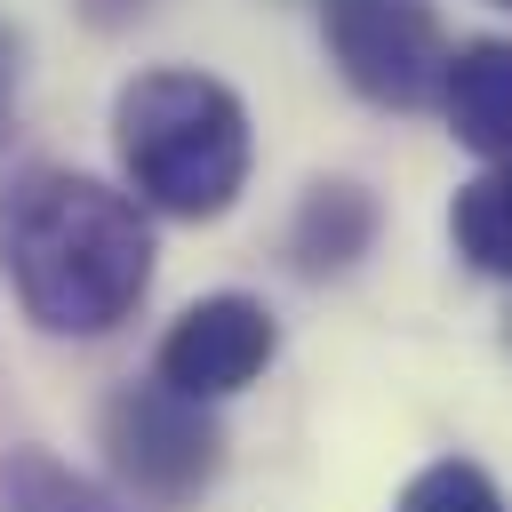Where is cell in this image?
Here are the masks:
<instances>
[{
  "label": "cell",
  "instance_id": "obj_1",
  "mask_svg": "<svg viewBox=\"0 0 512 512\" xmlns=\"http://www.w3.org/2000/svg\"><path fill=\"white\" fill-rule=\"evenodd\" d=\"M0 272L32 328L104 336L152 288L144 200L112 192L80 168H24L0 184Z\"/></svg>",
  "mask_w": 512,
  "mask_h": 512
},
{
  "label": "cell",
  "instance_id": "obj_2",
  "mask_svg": "<svg viewBox=\"0 0 512 512\" xmlns=\"http://www.w3.org/2000/svg\"><path fill=\"white\" fill-rule=\"evenodd\" d=\"M112 144L128 168V192L160 216H224L248 184V104L184 64L136 72L112 104Z\"/></svg>",
  "mask_w": 512,
  "mask_h": 512
},
{
  "label": "cell",
  "instance_id": "obj_3",
  "mask_svg": "<svg viewBox=\"0 0 512 512\" xmlns=\"http://www.w3.org/2000/svg\"><path fill=\"white\" fill-rule=\"evenodd\" d=\"M104 456H112V472H120L128 496H144V504H192L224 472V432H216L208 400L144 376V384H120L104 400Z\"/></svg>",
  "mask_w": 512,
  "mask_h": 512
},
{
  "label": "cell",
  "instance_id": "obj_4",
  "mask_svg": "<svg viewBox=\"0 0 512 512\" xmlns=\"http://www.w3.org/2000/svg\"><path fill=\"white\" fill-rule=\"evenodd\" d=\"M320 40L352 96H368L384 112L440 104L448 40H440L432 0H320Z\"/></svg>",
  "mask_w": 512,
  "mask_h": 512
},
{
  "label": "cell",
  "instance_id": "obj_5",
  "mask_svg": "<svg viewBox=\"0 0 512 512\" xmlns=\"http://www.w3.org/2000/svg\"><path fill=\"white\" fill-rule=\"evenodd\" d=\"M272 352H280L272 312H264L256 296L224 288V296H200V304H184V312L168 320L152 376L176 384V392H192V400H224V392L256 384V376L272 368Z\"/></svg>",
  "mask_w": 512,
  "mask_h": 512
},
{
  "label": "cell",
  "instance_id": "obj_6",
  "mask_svg": "<svg viewBox=\"0 0 512 512\" xmlns=\"http://www.w3.org/2000/svg\"><path fill=\"white\" fill-rule=\"evenodd\" d=\"M440 112L456 144L480 160H512V40H464L440 80Z\"/></svg>",
  "mask_w": 512,
  "mask_h": 512
},
{
  "label": "cell",
  "instance_id": "obj_7",
  "mask_svg": "<svg viewBox=\"0 0 512 512\" xmlns=\"http://www.w3.org/2000/svg\"><path fill=\"white\" fill-rule=\"evenodd\" d=\"M368 240H376V200L360 192V184H312L304 192V208H296V224H288V256H296V272H344V264H360L368 256Z\"/></svg>",
  "mask_w": 512,
  "mask_h": 512
},
{
  "label": "cell",
  "instance_id": "obj_8",
  "mask_svg": "<svg viewBox=\"0 0 512 512\" xmlns=\"http://www.w3.org/2000/svg\"><path fill=\"white\" fill-rule=\"evenodd\" d=\"M448 240L472 272L512 280V160H488L472 184H456L448 200Z\"/></svg>",
  "mask_w": 512,
  "mask_h": 512
},
{
  "label": "cell",
  "instance_id": "obj_9",
  "mask_svg": "<svg viewBox=\"0 0 512 512\" xmlns=\"http://www.w3.org/2000/svg\"><path fill=\"white\" fill-rule=\"evenodd\" d=\"M0 496H8V512H112L88 480H72L56 456H40V448H24V456H8L0 464Z\"/></svg>",
  "mask_w": 512,
  "mask_h": 512
},
{
  "label": "cell",
  "instance_id": "obj_10",
  "mask_svg": "<svg viewBox=\"0 0 512 512\" xmlns=\"http://www.w3.org/2000/svg\"><path fill=\"white\" fill-rule=\"evenodd\" d=\"M392 512H504V496H496V480H488L480 464L440 456V464H424V472L400 488Z\"/></svg>",
  "mask_w": 512,
  "mask_h": 512
},
{
  "label": "cell",
  "instance_id": "obj_11",
  "mask_svg": "<svg viewBox=\"0 0 512 512\" xmlns=\"http://www.w3.org/2000/svg\"><path fill=\"white\" fill-rule=\"evenodd\" d=\"M80 8H88V24H104V32H112V24H136V16H144V8H160V0H80Z\"/></svg>",
  "mask_w": 512,
  "mask_h": 512
},
{
  "label": "cell",
  "instance_id": "obj_12",
  "mask_svg": "<svg viewBox=\"0 0 512 512\" xmlns=\"http://www.w3.org/2000/svg\"><path fill=\"white\" fill-rule=\"evenodd\" d=\"M0 112H8V40H0Z\"/></svg>",
  "mask_w": 512,
  "mask_h": 512
},
{
  "label": "cell",
  "instance_id": "obj_13",
  "mask_svg": "<svg viewBox=\"0 0 512 512\" xmlns=\"http://www.w3.org/2000/svg\"><path fill=\"white\" fill-rule=\"evenodd\" d=\"M504 336H512V320H504Z\"/></svg>",
  "mask_w": 512,
  "mask_h": 512
},
{
  "label": "cell",
  "instance_id": "obj_14",
  "mask_svg": "<svg viewBox=\"0 0 512 512\" xmlns=\"http://www.w3.org/2000/svg\"><path fill=\"white\" fill-rule=\"evenodd\" d=\"M504 8H512V0H504Z\"/></svg>",
  "mask_w": 512,
  "mask_h": 512
}]
</instances>
